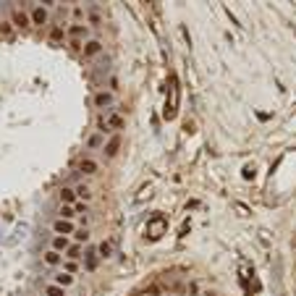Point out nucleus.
Instances as JSON below:
<instances>
[{"instance_id": "nucleus-28", "label": "nucleus", "mask_w": 296, "mask_h": 296, "mask_svg": "<svg viewBox=\"0 0 296 296\" xmlns=\"http://www.w3.org/2000/svg\"><path fill=\"white\" fill-rule=\"evenodd\" d=\"M186 296H202V286H199V280H189V286H186Z\"/></svg>"}, {"instance_id": "nucleus-6", "label": "nucleus", "mask_w": 296, "mask_h": 296, "mask_svg": "<svg viewBox=\"0 0 296 296\" xmlns=\"http://www.w3.org/2000/svg\"><path fill=\"white\" fill-rule=\"evenodd\" d=\"M50 231H53V236H73L76 220H63V217H55V220L50 223Z\"/></svg>"}, {"instance_id": "nucleus-9", "label": "nucleus", "mask_w": 296, "mask_h": 296, "mask_svg": "<svg viewBox=\"0 0 296 296\" xmlns=\"http://www.w3.org/2000/svg\"><path fill=\"white\" fill-rule=\"evenodd\" d=\"M11 24L16 26V29H32L29 11H24V8H11Z\"/></svg>"}, {"instance_id": "nucleus-19", "label": "nucleus", "mask_w": 296, "mask_h": 296, "mask_svg": "<svg viewBox=\"0 0 296 296\" xmlns=\"http://www.w3.org/2000/svg\"><path fill=\"white\" fill-rule=\"evenodd\" d=\"M89 239H92V231H89V228H76V231H73V236H71L73 244H82V246H87Z\"/></svg>"}, {"instance_id": "nucleus-24", "label": "nucleus", "mask_w": 296, "mask_h": 296, "mask_svg": "<svg viewBox=\"0 0 296 296\" xmlns=\"http://www.w3.org/2000/svg\"><path fill=\"white\" fill-rule=\"evenodd\" d=\"M42 293H45V296H68L66 288H60V286H55V283H45Z\"/></svg>"}, {"instance_id": "nucleus-31", "label": "nucleus", "mask_w": 296, "mask_h": 296, "mask_svg": "<svg viewBox=\"0 0 296 296\" xmlns=\"http://www.w3.org/2000/svg\"><path fill=\"white\" fill-rule=\"evenodd\" d=\"M89 223H92V215H79L76 217V228H89Z\"/></svg>"}, {"instance_id": "nucleus-5", "label": "nucleus", "mask_w": 296, "mask_h": 296, "mask_svg": "<svg viewBox=\"0 0 296 296\" xmlns=\"http://www.w3.org/2000/svg\"><path fill=\"white\" fill-rule=\"evenodd\" d=\"M121 147H123V136H121V134H110V139H105V147H102L105 160H113V158H118Z\"/></svg>"}, {"instance_id": "nucleus-11", "label": "nucleus", "mask_w": 296, "mask_h": 296, "mask_svg": "<svg viewBox=\"0 0 296 296\" xmlns=\"http://www.w3.org/2000/svg\"><path fill=\"white\" fill-rule=\"evenodd\" d=\"M50 283H55V286H60V288H73V283H76V275H68V273H63V270H55L53 275H50Z\"/></svg>"}, {"instance_id": "nucleus-14", "label": "nucleus", "mask_w": 296, "mask_h": 296, "mask_svg": "<svg viewBox=\"0 0 296 296\" xmlns=\"http://www.w3.org/2000/svg\"><path fill=\"white\" fill-rule=\"evenodd\" d=\"M71 244H73L71 236H50V246L48 249H53V252H58V254H66V249Z\"/></svg>"}, {"instance_id": "nucleus-4", "label": "nucleus", "mask_w": 296, "mask_h": 296, "mask_svg": "<svg viewBox=\"0 0 296 296\" xmlns=\"http://www.w3.org/2000/svg\"><path fill=\"white\" fill-rule=\"evenodd\" d=\"M105 121H107V131L110 134H121L123 129H126V118H123L118 110H105Z\"/></svg>"}, {"instance_id": "nucleus-23", "label": "nucleus", "mask_w": 296, "mask_h": 296, "mask_svg": "<svg viewBox=\"0 0 296 296\" xmlns=\"http://www.w3.org/2000/svg\"><path fill=\"white\" fill-rule=\"evenodd\" d=\"M87 16V8L82 3H71V21H84Z\"/></svg>"}, {"instance_id": "nucleus-1", "label": "nucleus", "mask_w": 296, "mask_h": 296, "mask_svg": "<svg viewBox=\"0 0 296 296\" xmlns=\"http://www.w3.org/2000/svg\"><path fill=\"white\" fill-rule=\"evenodd\" d=\"M92 105H95V110L105 113L110 110L116 105V92L113 89H95V95H92Z\"/></svg>"}, {"instance_id": "nucleus-16", "label": "nucleus", "mask_w": 296, "mask_h": 296, "mask_svg": "<svg viewBox=\"0 0 296 296\" xmlns=\"http://www.w3.org/2000/svg\"><path fill=\"white\" fill-rule=\"evenodd\" d=\"M102 147H105V134L92 131V134L87 136V150H89V152H100Z\"/></svg>"}, {"instance_id": "nucleus-25", "label": "nucleus", "mask_w": 296, "mask_h": 296, "mask_svg": "<svg viewBox=\"0 0 296 296\" xmlns=\"http://www.w3.org/2000/svg\"><path fill=\"white\" fill-rule=\"evenodd\" d=\"M55 215L63 217V220H76V212H73V207H68V205H60Z\"/></svg>"}, {"instance_id": "nucleus-3", "label": "nucleus", "mask_w": 296, "mask_h": 296, "mask_svg": "<svg viewBox=\"0 0 296 296\" xmlns=\"http://www.w3.org/2000/svg\"><path fill=\"white\" fill-rule=\"evenodd\" d=\"M89 32H92V29H89L84 21H68V24H66V40L87 42V40H89Z\"/></svg>"}, {"instance_id": "nucleus-20", "label": "nucleus", "mask_w": 296, "mask_h": 296, "mask_svg": "<svg viewBox=\"0 0 296 296\" xmlns=\"http://www.w3.org/2000/svg\"><path fill=\"white\" fill-rule=\"evenodd\" d=\"M82 257H84V246L82 244H71L66 249V254H63V260H76V262H82Z\"/></svg>"}, {"instance_id": "nucleus-26", "label": "nucleus", "mask_w": 296, "mask_h": 296, "mask_svg": "<svg viewBox=\"0 0 296 296\" xmlns=\"http://www.w3.org/2000/svg\"><path fill=\"white\" fill-rule=\"evenodd\" d=\"M165 293V288L158 283V280H155V283H150L147 288H144V296H163Z\"/></svg>"}, {"instance_id": "nucleus-34", "label": "nucleus", "mask_w": 296, "mask_h": 296, "mask_svg": "<svg viewBox=\"0 0 296 296\" xmlns=\"http://www.w3.org/2000/svg\"><path fill=\"white\" fill-rule=\"evenodd\" d=\"M291 246L296 249V231H293V236H291Z\"/></svg>"}, {"instance_id": "nucleus-17", "label": "nucleus", "mask_w": 296, "mask_h": 296, "mask_svg": "<svg viewBox=\"0 0 296 296\" xmlns=\"http://www.w3.org/2000/svg\"><path fill=\"white\" fill-rule=\"evenodd\" d=\"M95 249H97V257H100V262L110 260V257H113V252H116V246H113V241H110V239H102V241H100Z\"/></svg>"}, {"instance_id": "nucleus-21", "label": "nucleus", "mask_w": 296, "mask_h": 296, "mask_svg": "<svg viewBox=\"0 0 296 296\" xmlns=\"http://www.w3.org/2000/svg\"><path fill=\"white\" fill-rule=\"evenodd\" d=\"M73 192H76V199H79V202H87V205L92 202V197H95V194H92V189H89L87 183H79V186H73Z\"/></svg>"}, {"instance_id": "nucleus-30", "label": "nucleus", "mask_w": 296, "mask_h": 296, "mask_svg": "<svg viewBox=\"0 0 296 296\" xmlns=\"http://www.w3.org/2000/svg\"><path fill=\"white\" fill-rule=\"evenodd\" d=\"M73 212H76V217H79V215H89V205H87V202H76Z\"/></svg>"}, {"instance_id": "nucleus-15", "label": "nucleus", "mask_w": 296, "mask_h": 296, "mask_svg": "<svg viewBox=\"0 0 296 296\" xmlns=\"http://www.w3.org/2000/svg\"><path fill=\"white\" fill-rule=\"evenodd\" d=\"M48 40H50L53 45H63V42H66V26H63V24H53V26L48 29Z\"/></svg>"}, {"instance_id": "nucleus-8", "label": "nucleus", "mask_w": 296, "mask_h": 296, "mask_svg": "<svg viewBox=\"0 0 296 296\" xmlns=\"http://www.w3.org/2000/svg\"><path fill=\"white\" fill-rule=\"evenodd\" d=\"M102 13H100V3H89L87 6V16H84V24L89 26V29H97V26H102Z\"/></svg>"}, {"instance_id": "nucleus-32", "label": "nucleus", "mask_w": 296, "mask_h": 296, "mask_svg": "<svg viewBox=\"0 0 296 296\" xmlns=\"http://www.w3.org/2000/svg\"><path fill=\"white\" fill-rule=\"evenodd\" d=\"M0 34H3V37H11V34H13V24H11V21H0Z\"/></svg>"}, {"instance_id": "nucleus-18", "label": "nucleus", "mask_w": 296, "mask_h": 296, "mask_svg": "<svg viewBox=\"0 0 296 296\" xmlns=\"http://www.w3.org/2000/svg\"><path fill=\"white\" fill-rule=\"evenodd\" d=\"M58 199H60V205H68V207H73L76 202V192H73V186H60V192H58Z\"/></svg>"}, {"instance_id": "nucleus-22", "label": "nucleus", "mask_w": 296, "mask_h": 296, "mask_svg": "<svg viewBox=\"0 0 296 296\" xmlns=\"http://www.w3.org/2000/svg\"><path fill=\"white\" fill-rule=\"evenodd\" d=\"M60 270L68 273V275H76L82 270V262H76V260H63V265H60Z\"/></svg>"}, {"instance_id": "nucleus-12", "label": "nucleus", "mask_w": 296, "mask_h": 296, "mask_svg": "<svg viewBox=\"0 0 296 296\" xmlns=\"http://www.w3.org/2000/svg\"><path fill=\"white\" fill-rule=\"evenodd\" d=\"M79 173H84V176H97V173H100V163L87 155V158L79 160Z\"/></svg>"}, {"instance_id": "nucleus-10", "label": "nucleus", "mask_w": 296, "mask_h": 296, "mask_svg": "<svg viewBox=\"0 0 296 296\" xmlns=\"http://www.w3.org/2000/svg\"><path fill=\"white\" fill-rule=\"evenodd\" d=\"M82 262H84V270H87V273H95V270L100 268L97 249H95V246H84V257H82Z\"/></svg>"}, {"instance_id": "nucleus-13", "label": "nucleus", "mask_w": 296, "mask_h": 296, "mask_svg": "<svg viewBox=\"0 0 296 296\" xmlns=\"http://www.w3.org/2000/svg\"><path fill=\"white\" fill-rule=\"evenodd\" d=\"M42 262L48 265V268H53V270H60V265H63V254L53 252V249H45V252H42Z\"/></svg>"}, {"instance_id": "nucleus-27", "label": "nucleus", "mask_w": 296, "mask_h": 296, "mask_svg": "<svg viewBox=\"0 0 296 296\" xmlns=\"http://www.w3.org/2000/svg\"><path fill=\"white\" fill-rule=\"evenodd\" d=\"M95 126H97L95 131H100V134H105V136L110 134V131H107V121H105V113H97V118H95Z\"/></svg>"}, {"instance_id": "nucleus-2", "label": "nucleus", "mask_w": 296, "mask_h": 296, "mask_svg": "<svg viewBox=\"0 0 296 296\" xmlns=\"http://www.w3.org/2000/svg\"><path fill=\"white\" fill-rule=\"evenodd\" d=\"M29 21L32 26H50V8H45L42 3L29 6Z\"/></svg>"}, {"instance_id": "nucleus-33", "label": "nucleus", "mask_w": 296, "mask_h": 296, "mask_svg": "<svg viewBox=\"0 0 296 296\" xmlns=\"http://www.w3.org/2000/svg\"><path fill=\"white\" fill-rule=\"evenodd\" d=\"M68 48H71V53H82L84 42H79V40H68Z\"/></svg>"}, {"instance_id": "nucleus-29", "label": "nucleus", "mask_w": 296, "mask_h": 296, "mask_svg": "<svg viewBox=\"0 0 296 296\" xmlns=\"http://www.w3.org/2000/svg\"><path fill=\"white\" fill-rule=\"evenodd\" d=\"M241 176H244V181H252V178L257 176V168H254V165H244Z\"/></svg>"}, {"instance_id": "nucleus-7", "label": "nucleus", "mask_w": 296, "mask_h": 296, "mask_svg": "<svg viewBox=\"0 0 296 296\" xmlns=\"http://www.w3.org/2000/svg\"><path fill=\"white\" fill-rule=\"evenodd\" d=\"M102 50H105L102 40H97V37H89V40L84 42V48H82V58H84V60H92V58H97Z\"/></svg>"}]
</instances>
